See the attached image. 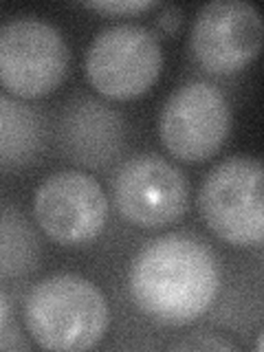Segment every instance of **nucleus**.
Returning a JSON list of instances; mask_svg holds the SVG:
<instances>
[{"mask_svg": "<svg viewBox=\"0 0 264 352\" xmlns=\"http://www.w3.org/2000/svg\"><path fill=\"white\" fill-rule=\"evenodd\" d=\"M223 271L216 251L190 234L148 242L130 264L128 289L139 311L161 326H187L216 302Z\"/></svg>", "mask_w": 264, "mask_h": 352, "instance_id": "obj_1", "label": "nucleus"}, {"mask_svg": "<svg viewBox=\"0 0 264 352\" xmlns=\"http://www.w3.org/2000/svg\"><path fill=\"white\" fill-rule=\"evenodd\" d=\"M25 326L44 350H91L110 326V306L95 282L75 273H55L29 291Z\"/></svg>", "mask_w": 264, "mask_h": 352, "instance_id": "obj_2", "label": "nucleus"}, {"mask_svg": "<svg viewBox=\"0 0 264 352\" xmlns=\"http://www.w3.org/2000/svg\"><path fill=\"white\" fill-rule=\"evenodd\" d=\"M264 170L253 157H229L205 176L198 209L212 234L234 247H253L264 238Z\"/></svg>", "mask_w": 264, "mask_h": 352, "instance_id": "obj_3", "label": "nucleus"}, {"mask_svg": "<svg viewBox=\"0 0 264 352\" xmlns=\"http://www.w3.org/2000/svg\"><path fill=\"white\" fill-rule=\"evenodd\" d=\"M71 53L53 25L14 18L0 27V86L18 99H38L66 80Z\"/></svg>", "mask_w": 264, "mask_h": 352, "instance_id": "obj_4", "label": "nucleus"}, {"mask_svg": "<svg viewBox=\"0 0 264 352\" xmlns=\"http://www.w3.org/2000/svg\"><path fill=\"white\" fill-rule=\"evenodd\" d=\"M163 71L159 38L141 25H113L99 31L86 51V77L108 99L146 95Z\"/></svg>", "mask_w": 264, "mask_h": 352, "instance_id": "obj_5", "label": "nucleus"}, {"mask_svg": "<svg viewBox=\"0 0 264 352\" xmlns=\"http://www.w3.org/2000/svg\"><path fill=\"white\" fill-rule=\"evenodd\" d=\"M231 110L227 97L209 82H187L163 104L159 137L174 159L203 163L212 159L229 135Z\"/></svg>", "mask_w": 264, "mask_h": 352, "instance_id": "obj_6", "label": "nucleus"}, {"mask_svg": "<svg viewBox=\"0 0 264 352\" xmlns=\"http://www.w3.org/2000/svg\"><path fill=\"white\" fill-rule=\"evenodd\" d=\"M33 216L38 227L58 245L77 247L93 242L108 220L104 187L82 170L55 172L33 194Z\"/></svg>", "mask_w": 264, "mask_h": 352, "instance_id": "obj_7", "label": "nucleus"}, {"mask_svg": "<svg viewBox=\"0 0 264 352\" xmlns=\"http://www.w3.org/2000/svg\"><path fill=\"white\" fill-rule=\"evenodd\" d=\"M115 205L128 223L159 229L176 223L190 205L185 174L159 154H139L119 168L113 185Z\"/></svg>", "mask_w": 264, "mask_h": 352, "instance_id": "obj_8", "label": "nucleus"}, {"mask_svg": "<svg viewBox=\"0 0 264 352\" xmlns=\"http://www.w3.org/2000/svg\"><path fill=\"white\" fill-rule=\"evenodd\" d=\"M264 27L260 11L242 0H214L194 18L190 47L205 71L231 75L258 58Z\"/></svg>", "mask_w": 264, "mask_h": 352, "instance_id": "obj_9", "label": "nucleus"}, {"mask_svg": "<svg viewBox=\"0 0 264 352\" xmlns=\"http://www.w3.org/2000/svg\"><path fill=\"white\" fill-rule=\"evenodd\" d=\"M60 146L77 165L106 168L126 146V124L117 110L99 99L77 97L62 113Z\"/></svg>", "mask_w": 264, "mask_h": 352, "instance_id": "obj_10", "label": "nucleus"}, {"mask_svg": "<svg viewBox=\"0 0 264 352\" xmlns=\"http://www.w3.org/2000/svg\"><path fill=\"white\" fill-rule=\"evenodd\" d=\"M47 128L40 113L27 104L0 95V165L22 168L44 150Z\"/></svg>", "mask_w": 264, "mask_h": 352, "instance_id": "obj_11", "label": "nucleus"}, {"mask_svg": "<svg viewBox=\"0 0 264 352\" xmlns=\"http://www.w3.org/2000/svg\"><path fill=\"white\" fill-rule=\"evenodd\" d=\"M42 242L36 227L16 207L0 209V280L25 278L40 267Z\"/></svg>", "mask_w": 264, "mask_h": 352, "instance_id": "obj_12", "label": "nucleus"}, {"mask_svg": "<svg viewBox=\"0 0 264 352\" xmlns=\"http://www.w3.org/2000/svg\"><path fill=\"white\" fill-rule=\"evenodd\" d=\"M86 7L106 16H132L154 9L157 3H152V0H106V3H86Z\"/></svg>", "mask_w": 264, "mask_h": 352, "instance_id": "obj_13", "label": "nucleus"}, {"mask_svg": "<svg viewBox=\"0 0 264 352\" xmlns=\"http://www.w3.org/2000/svg\"><path fill=\"white\" fill-rule=\"evenodd\" d=\"M181 22H183V11L179 7H165L157 18L159 29L168 33V36L181 29Z\"/></svg>", "mask_w": 264, "mask_h": 352, "instance_id": "obj_14", "label": "nucleus"}, {"mask_svg": "<svg viewBox=\"0 0 264 352\" xmlns=\"http://www.w3.org/2000/svg\"><path fill=\"white\" fill-rule=\"evenodd\" d=\"M174 348H201V350H209V348H218V350H234V346L229 344V341H223V339H201L196 344V341H185V344H179Z\"/></svg>", "mask_w": 264, "mask_h": 352, "instance_id": "obj_15", "label": "nucleus"}, {"mask_svg": "<svg viewBox=\"0 0 264 352\" xmlns=\"http://www.w3.org/2000/svg\"><path fill=\"white\" fill-rule=\"evenodd\" d=\"M7 319H9V300H7V295L0 291V333L5 330Z\"/></svg>", "mask_w": 264, "mask_h": 352, "instance_id": "obj_16", "label": "nucleus"}]
</instances>
